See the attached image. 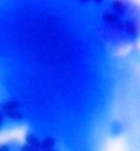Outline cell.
Instances as JSON below:
<instances>
[{"mask_svg": "<svg viewBox=\"0 0 140 151\" xmlns=\"http://www.w3.org/2000/svg\"><path fill=\"white\" fill-rule=\"evenodd\" d=\"M41 144V147L43 148H45V149H48L50 148L53 145H54V139L51 138V137H48V138H45V140L42 141Z\"/></svg>", "mask_w": 140, "mask_h": 151, "instance_id": "3", "label": "cell"}, {"mask_svg": "<svg viewBox=\"0 0 140 151\" xmlns=\"http://www.w3.org/2000/svg\"><path fill=\"white\" fill-rule=\"evenodd\" d=\"M26 141H27L28 144H30L29 146H31L32 147H34L35 149L41 147V144H40V142L37 140V138L35 136H34L32 134H27L25 137Z\"/></svg>", "mask_w": 140, "mask_h": 151, "instance_id": "1", "label": "cell"}, {"mask_svg": "<svg viewBox=\"0 0 140 151\" xmlns=\"http://www.w3.org/2000/svg\"><path fill=\"white\" fill-rule=\"evenodd\" d=\"M104 19L106 22H117L119 21V18L116 15H113V14H106L104 16Z\"/></svg>", "mask_w": 140, "mask_h": 151, "instance_id": "5", "label": "cell"}, {"mask_svg": "<svg viewBox=\"0 0 140 151\" xmlns=\"http://www.w3.org/2000/svg\"><path fill=\"white\" fill-rule=\"evenodd\" d=\"M2 121H3V115H2L1 113H0V125H1Z\"/></svg>", "mask_w": 140, "mask_h": 151, "instance_id": "10", "label": "cell"}, {"mask_svg": "<svg viewBox=\"0 0 140 151\" xmlns=\"http://www.w3.org/2000/svg\"><path fill=\"white\" fill-rule=\"evenodd\" d=\"M45 151H54V150H52V149H50V148H48V149H46Z\"/></svg>", "mask_w": 140, "mask_h": 151, "instance_id": "11", "label": "cell"}, {"mask_svg": "<svg viewBox=\"0 0 140 151\" xmlns=\"http://www.w3.org/2000/svg\"><path fill=\"white\" fill-rule=\"evenodd\" d=\"M22 151H36V149L34 148V147H32L29 146V145H25V146L22 147Z\"/></svg>", "mask_w": 140, "mask_h": 151, "instance_id": "8", "label": "cell"}, {"mask_svg": "<svg viewBox=\"0 0 140 151\" xmlns=\"http://www.w3.org/2000/svg\"><path fill=\"white\" fill-rule=\"evenodd\" d=\"M0 151H9V147L6 145H3L0 147Z\"/></svg>", "mask_w": 140, "mask_h": 151, "instance_id": "9", "label": "cell"}, {"mask_svg": "<svg viewBox=\"0 0 140 151\" xmlns=\"http://www.w3.org/2000/svg\"><path fill=\"white\" fill-rule=\"evenodd\" d=\"M113 6H114V8L116 9V10H118L120 13H122V14H123L124 13V6L123 4L122 1H115L114 3H113Z\"/></svg>", "mask_w": 140, "mask_h": 151, "instance_id": "6", "label": "cell"}, {"mask_svg": "<svg viewBox=\"0 0 140 151\" xmlns=\"http://www.w3.org/2000/svg\"><path fill=\"white\" fill-rule=\"evenodd\" d=\"M6 113L9 118H11V119H15V120L22 119V114H21V112H19V111L11 110V111H8V112H6Z\"/></svg>", "mask_w": 140, "mask_h": 151, "instance_id": "4", "label": "cell"}, {"mask_svg": "<svg viewBox=\"0 0 140 151\" xmlns=\"http://www.w3.org/2000/svg\"><path fill=\"white\" fill-rule=\"evenodd\" d=\"M19 107V103L18 101H10V102H6L4 106H3V110L8 112V111L11 110H15L17 108Z\"/></svg>", "mask_w": 140, "mask_h": 151, "instance_id": "2", "label": "cell"}, {"mask_svg": "<svg viewBox=\"0 0 140 151\" xmlns=\"http://www.w3.org/2000/svg\"><path fill=\"white\" fill-rule=\"evenodd\" d=\"M125 25H126V28H127V30H128V32H130V34H132V35L136 34V27H135L134 23L131 22H126Z\"/></svg>", "mask_w": 140, "mask_h": 151, "instance_id": "7", "label": "cell"}]
</instances>
